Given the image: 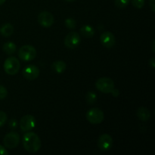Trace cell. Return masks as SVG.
Returning a JSON list of instances; mask_svg holds the SVG:
<instances>
[{"instance_id": "cell-1", "label": "cell", "mask_w": 155, "mask_h": 155, "mask_svg": "<svg viewBox=\"0 0 155 155\" xmlns=\"http://www.w3.org/2000/svg\"><path fill=\"white\" fill-rule=\"evenodd\" d=\"M23 146L30 153H36L40 149L41 141L39 136L33 132H27L23 137Z\"/></svg>"}, {"instance_id": "cell-2", "label": "cell", "mask_w": 155, "mask_h": 155, "mask_svg": "<svg viewBox=\"0 0 155 155\" xmlns=\"http://www.w3.org/2000/svg\"><path fill=\"white\" fill-rule=\"evenodd\" d=\"M4 70L8 75H15L19 71L21 64L18 58L15 57H9L5 61Z\"/></svg>"}, {"instance_id": "cell-3", "label": "cell", "mask_w": 155, "mask_h": 155, "mask_svg": "<svg viewBox=\"0 0 155 155\" xmlns=\"http://www.w3.org/2000/svg\"><path fill=\"white\" fill-rule=\"evenodd\" d=\"M95 87L103 93H110V92L114 89V83L113 80L108 77H101L96 81Z\"/></svg>"}, {"instance_id": "cell-4", "label": "cell", "mask_w": 155, "mask_h": 155, "mask_svg": "<svg viewBox=\"0 0 155 155\" xmlns=\"http://www.w3.org/2000/svg\"><path fill=\"white\" fill-rule=\"evenodd\" d=\"M36 48L30 45H24L18 51V57L24 61H31L36 58Z\"/></svg>"}, {"instance_id": "cell-5", "label": "cell", "mask_w": 155, "mask_h": 155, "mask_svg": "<svg viewBox=\"0 0 155 155\" xmlns=\"http://www.w3.org/2000/svg\"><path fill=\"white\" fill-rule=\"evenodd\" d=\"M104 114L101 109L98 107H93L89 110L86 113V119L90 124L97 125L100 124L104 120Z\"/></svg>"}, {"instance_id": "cell-6", "label": "cell", "mask_w": 155, "mask_h": 155, "mask_svg": "<svg viewBox=\"0 0 155 155\" xmlns=\"http://www.w3.org/2000/svg\"><path fill=\"white\" fill-rule=\"evenodd\" d=\"M4 146L8 149H14L20 143V136L16 132H10L7 133L3 139Z\"/></svg>"}, {"instance_id": "cell-7", "label": "cell", "mask_w": 155, "mask_h": 155, "mask_svg": "<svg viewBox=\"0 0 155 155\" xmlns=\"http://www.w3.org/2000/svg\"><path fill=\"white\" fill-rule=\"evenodd\" d=\"M80 42H81V37L77 32H71L67 35L64 39L65 46L71 49H74L78 47Z\"/></svg>"}, {"instance_id": "cell-8", "label": "cell", "mask_w": 155, "mask_h": 155, "mask_svg": "<svg viewBox=\"0 0 155 155\" xmlns=\"http://www.w3.org/2000/svg\"><path fill=\"white\" fill-rule=\"evenodd\" d=\"M19 125L22 131L29 132L33 130L36 126V120L32 115H25L21 119Z\"/></svg>"}, {"instance_id": "cell-9", "label": "cell", "mask_w": 155, "mask_h": 155, "mask_svg": "<svg viewBox=\"0 0 155 155\" xmlns=\"http://www.w3.org/2000/svg\"><path fill=\"white\" fill-rule=\"evenodd\" d=\"M113 145V139L108 134H103L99 136L98 140V146L101 151H107L111 148Z\"/></svg>"}, {"instance_id": "cell-10", "label": "cell", "mask_w": 155, "mask_h": 155, "mask_svg": "<svg viewBox=\"0 0 155 155\" xmlns=\"http://www.w3.org/2000/svg\"><path fill=\"white\" fill-rule=\"evenodd\" d=\"M38 23L43 27H50L54 24V17L50 12H42L38 15Z\"/></svg>"}, {"instance_id": "cell-11", "label": "cell", "mask_w": 155, "mask_h": 155, "mask_svg": "<svg viewBox=\"0 0 155 155\" xmlns=\"http://www.w3.org/2000/svg\"><path fill=\"white\" fill-rule=\"evenodd\" d=\"M100 41L103 46L107 48H110L114 46L115 43H116V38L111 32L107 31L101 35Z\"/></svg>"}, {"instance_id": "cell-12", "label": "cell", "mask_w": 155, "mask_h": 155, "mask_svg": "<svg viewBox=\"0 0 155 155\" xmlns=\"http://www.w3.org/2000/svg\"><path fill=\"white\" fill-rule=\"evenodd\" d=\"M39 69L35 65H29L23 70V76L28 80H36L39 75Z\"/></svg>"}, {"instance_id": "cell-13", "label": "cell", "mask_w": 155, "mask_h": 155, "mask_svg": "<svg viewBox=\"0 0 155 155\" xmlns=\"http://www.w3.org/2000/svg\"><path fill=\"white\" fill-rule=\"evenodd\" d=\"M136 115L140 120L147 121L151 117V112L147 107H140L136 111Z\"/></svg>"}, {"instance_id": "cell-14", "label": "cell", "mask_w": 155, "mask_h": 155, "mask_svg": "<svg viewBox=\"0 0 155 155\" xmlns=\"http://www.w3.org/2000/svg\"><path fill=\"white\" fill-rule=\"evenodd\" d=\"M51 68L57 74H62L66 70V63L63 61H57L53 62Z\"/></svg>"}, {"instance_id": "cell-15", "label": "cell", "mask_w": 155, "mask_h": 155, "mask_svg": "<svg viewBox=\"0 0 155 155\" xmlns=\"http://www.w3.org/2000/svg\"><path fill=\"white\" fill-rule=\"evenodd\" d=\"M80 33L86 38H92L95 35V30L90 25H84L80 29Z\"/></svg>"}, {"instance_id": "cell-16", "label": "cell", "mask_w": 155, "mask_h": 155, "mask_svg": "<svg viewBox=\"0 0 155 155\" xmlns=\"http://www.w3.org/2000/svg\"><path fill=\"white\" fill-rule=\"evenodd\" d=\"M0 33L5 37H9L14 33V27L11 24H5L0 28Z\"/></svg>"}, {"instance_id": "cell-17", "label": "cell", "mask_w": 155, "mask_h": 155, "mask_svg": "<svg viewBox=\"0 0 155 155\" xmlns=\"http://www.w3.org/2000/svg\"><path fill=\"white\" fill-rule=\"evenodd\" d=\"M17 46L14 42H8L3 45L2 50L8 54H12L16 51Z\"/></svg>"}, {"instance_id": "cell-18", "label": "cell", "mask_w": 155, "mask_h": 155, "mask_svg": "<svg viewBox=\"0 0 155 155\" xmlns=\"http://www.w3.org/2000/svg\"><path fill=\"white\" fill-rule=\"evenodd\" d=\"M97 95L95 92H89L87 94H86V101H87L88 104H93L96 102L97 101Z\"/></svg>"}, {"instance_id": "cell-19", "label": "cell", "mask_w": 155, "mask_h": 155, "mask_svg": "<svg viewBox=\"0 0 155 155\" xmlns=\"http://www.w3.org/2000/svg\"><path fill=\"white\" fill-rule=\"evenodd\" d=\"M64 24L68 29H71V30H74L76 28V26H77V22L73 18H68L64 21Z\"/></svg>"}, {"instance_id": "cell-20", "label": "cell", "mask_w": 155, "mask_h": 155, "mask_svg": "<svg viewBox=\"0 0 155 155\" xmlns=\"http://www.w3.org/2000/svg\"><path fill=\"white\" fill-rule=\"evenodd\" d=\"M130 0H115V5L119 8H124L130 3Z\"/></svg>"}, {"instance_id": "cell-21", "label": "cell", "mask_w": 155, "mask_h": 155, "mask_svg": "<svg viewBox=\"0 0 155 155\" xmlns=\"http://www.w3.org/2000/svg\"><path fill=\"white\" fill-rule=\"evenodd\" d=\"M132 5L136 8H142L145 5V0H131Z\"/></svg>"}, {"instance_id": "cell-22", "label": "cell", "mask_w": 155, "mask_h": 155, "mask_svg": "<svg viewBox=\"0 0 155 155\" xmlns=\"http://www.w3.org/2000/svg\"><path fill=\"white\" fill-rule=\"evenodd\" d=\"M8 95V90L5 86L0 85V100L5 98Z\"/></svg>"}, {"instance_id": "cell-23", "label": "cell", "mask_w": 155, "mask_h": 155, "mask_svg": "<svg viewBox=\"0 0 155 155\" xmlns=\"http://www.w3.org/2000/svg\"><path fill=\"white\" fill-rule=\"evenodd\" d=\"M7 121V115L4 111H0V127L4 126Z\"/></svg>"}, {"instance_id": "cell-24", "label": "cell", "mask_w": 155, "mask_h": 155, "mask_svg": "<svg viewBox=\"0 0 155 155\" xmlns=\"http://www.w3.org/2000/svg\"><path fill=\"white\" fill-rule=\"evenodd\" d=\"M8 127L11 128L12 130H15L18 127V122H17L16 120L12 119L8 123Z\"/></svg>"}, {"instance_id": "cell-25", "label": "cell", "mask_w": 155, "mask_h": 155, "mask_svg": "<svg viewBox=\"0 0 155 155\" xmlns=\"http://www.w3.org/2000/svg\"><path fill=\"white\" fill-rule=\"evenodd\" d=\"M8 152L7 151V150L5 149L4 146L0 145V155H8Z\"/></svg>"}, {"instance_id": "cell-26", "label": "cell", "mask_w": 155, "mask_h": 155, "mask_svg": "<svg viewBox=\"0 0 155 155\" xmlns=\"http://www.w3.org/2000/svg\"><path fill=\"white\" fill-rule=\"evenodd\" d=\"M149 5L153 12H155V0H150Z\"/></svg>"}, {"instance_id": "cell-27", "label": "cell", "mask_w": 155, "mask_h": 155, "mask_svg": "<svg viewBox=\"0 0 155 155\" xmlns=\"http://www.w3.org/2000/svg\"><path fill=\"white\" fill-rule=\"evenodd\" d=\"M110 93L112 94V95H113V96L117 97V96H119V95H120V91L117 89H114L113 90L110 92Z\"/></svg>"}, {"instance_id": "cell-28", "label": "cell", "mask_w": 155, "mask_h": 155, "mask_svg": "<svg viewBox=\"0 0 155 155\" xmlns=\"http://www.w3.org/2000/svg\"><path fill=\"white\" fill-rule=\"evenodd\" d=\"M148 64H149V65L152 68H155V61H154V57H152L151 59H150L149 61H148Z\"/></svg>"}, {"instance_id": "cell-29", "label": "cell", "mask_w": 155, "mask_h": 155, "mask_svg": "<svg viewBox=\"0 0 155 155\" xmlns=\"http://www.w3.org/2000/svg\"><path fill=\"white\" fill-rule=\"evenodd\" d=\"M6 0H0V5H2V4H4Z\"/></svg>"}, {"instance_id": "cell-30", "label": "cell", "mask_w": 155, "mask_h": 155, "mask_svg": "<svg viewBox=\"0 0 155 155\" xmlns=\"http://www.w3.org/2000/svg\"><path fill=\"white\" fill-rule=\"evenodd\" d=\"M152 48H153V51H154V42H153V46H152Z\"/></svg>"}, {"instance_id": "cell-31", "label": "cell", "mask_w": 155, "mask_h": 155, "mask_svg": "<svg viewBox=\"0 0 155 155\" xmlns=\"http://www.w3.org/2000/svg\"><path fill=\"white\" fill-rule=\"evenodd\" d=\"M65 1H67V2H74V1H75V0H65Z\"/></svg>"}]
</instances>
